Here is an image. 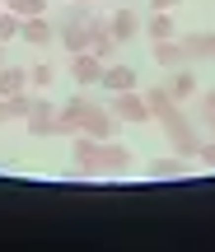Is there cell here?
<instances>
[{
    "label": "cell",
    "mask_w": 215,
    "mask_h": 252,
    "mask_svg": "<svg viewBox=\"0 0 215 252\" xmlns=\"http://www.w3.org/2000/svg\"><path fill=\"white\" fill-rule=\"evenodd\" d=\"M145 33H150V42H169V37H178V19H173V9H154L150 24H145Z\"/></svg>",
    "instance_id": "cell-10"
},
{
    "label": "cell",
    "mask_w": 215,
    "mask_h": 252,
    "mask_svg": "<svg viewBox=\"0 0 215 252\" xmlns=\"http://www.w3.org/2000/svg\"><path fill=\"white\" fill-rule=\"evenodd\" d=\"M150 178H182V159H159V163H150Z\"/></svg>",
    "instance_id": "cell-17"
},
{
    "label": "cell",
    "mask_w": 215,
    "mask_h": 252,
    "mask_svg": "<svg viewBox=\"0 0 215 252\" xmlns=\"http://www.w3.org/2000/svg\"><path fill=\"white\" fill-rule=\"evenodd\" d=\"M108 33L117 37V47L136 42V37H141V14H136V9H112V14H108Z\"/></svg>",
    "instance_id": "cell-4"
},
{
    "label": "cell",
    "mask_w": 215,
    "mask_h": 252,
    "mask_svg": "<svg viewBox=\"0 0 215 252\" xmlns=\"http://www.w3.org/2000/svg\"><path fill=\"white\" fill-rule=\"evenodd\" d=\"M19 42H28V47H52V42H56V28L47 24V14L24 19V28H19Z\"/></svg>",
    "instance_id": "cell-6"
},
{
    "label": "cell",
    "mask_w": 215,
    "mask_h": 252,
    "mask_svg": "<svg viewBox=\"0 0 215 252\" xmlns=\"http://www.w3.org/2000/svg\"><path fill=\"white\" fill-rule=\"evenodd\" d=\"M99 84H103L108 94H126V89L141 84V75H136L131 65H117V61H112V65H103V80H99Z\"/></svg>",
    "instance_id": "cell-7"
},
{
    "label": "cell",
    "mask_w": 215,
    "mask_h": 252,
    "mask_svg": "<svg viewBox=\"0 0 215 252\" xmlns=\"http://www.w3.org/2000/svg\"><path fill=\"white\" fill-rule=\"evenodd\" d=\"M0 122H9V108H5V98H0Z\"/></svg>",
    "instance_id": "cell-22"
},
{
    "label": "cell",
    "mask_w": 215,
    "mask_h": 252,
    "mask_svg": "<svg viewBox=\"0 0 215 252\" xmlns=\"http://www.w3.org/2000/svg\"><path fill=\"white\" fill-rule=\"evenodd\" d=\"M19 28H24V19L9 14V9H0V42H19Z\"/></svg>",
    "instance_id": "cell-15"
},
{
    "label": "cell",
    "mask_w": 215,
    "mask_h": 252,
    "mask_svg": "<svg viewBox=\"0 0 215 252\" xmlns=\"http://www.w3.org/2000/svg\"><path fill=\"white\" fill-rule=\"evenodd\" d=\"M197 159L206 163V168H215V140H201V150H197Z\"/></svg>",
    "instance_id": "cell-19"
},
{
    "label": "cell",
    "mask_w": 215,
    "mask_h": 252,
    "mask_svg": "<svg viewBox=\"0 0 215 252\" xmlns=\"http://www.w3.org/2000/svg\"><path fill=\"white\" fill-rule=\"evenodd\" d=\"M0 65H5V42H0Z\"/></svg>",
    "instance_id": "cell-24"
},
{
    "label": "cell",
    "mask_w": 215,
    "mask_h": 252,
    "mask_svg": "<svg viewBox=\"0 0 215 252\" xmlns=\"http://www.w3.org/2000/svg\"><path fill=\"white\" fill-rule=\"evenodd\" d=\"M52 80H56V70H52V65H47V61H37L33 70H28V84H33V89H47V84H52Z\"/></svg>",
    "instance_id": "cell-18"
},
{
    "label": "cell",
    "mask_w": 215,
    "mask_h": 252,
    "mask_svg": "<svg viewBox=\"0 0 215 252\" xmlns=\"http://www.w3.org/2000/svg\"><path fill=\"white\" fill-rule=\"evenodd\" d=\"M182 47H187V61L192 56H215V33H192L182 37Z\"/></svg>",
    "instance_id": "cell-13"
},
{
    "label": "cell",
    "mask_w": 215,
    "mask_h": 252,
    "mask_svg": "<svg viewBox=\"0 0 215 252\" xmlns=\"http://www.w3.org/2000/svg\"><path fill=\"white\" fill-rule=\"evenodd\" d=\"M164 89L173 94V103H187V98H197V75H192L187 65H173V75H169Z\"/></svg>",
    "instance_id": "cell-9"
},
{
    "label": "cell",
    "mask_w": 215,
    "mask_h": 252,
    "mask_svg": "<svg viewBox=\"0 0 215 252\" xmlns=\"http://www.w3.org/2000/svg\"><path fill=\"white\" fill-rule=\"evenodd\" d=\"M0 9H5V0H0Z\"/></svg>",
    "instance_id": "cell-26"
},
{
    "label": "cell",
    "mask_w": 215,
    "mask_h": 252,
    "mask_svg": "<svg viewBox=\"0 0 215 252\" xmlns=\"http://www.w3.org/2000/svg\"><path fill=\"white\" fill-rule=\"evenodd\" d=\"M206 112H215V89H211V94H206Z\"/></svg>",
    "instance_id": "cell-21"
},
{
    "label": "cell",
    "mask_w": 215,
    "mask_h": 252,
    "mask_svg": "<svg viewBox=\"0 0 215 252\" xmlns=\"http://www.w3.org/2000/svg\"><path fill=\"white\" fill-rule=\"evenodd\" d=\"M75 5H99V0H75Z\"/></svg>",
    "instance_id": "cell-23"
},
{
    "label": "cell",
    "mask_w": 215,
    "mask_h": 252,
    "mask_svg": "<svg viewBox=\"0 0 215 252\" xmlns=\"http://www.w3.org/2000/svg\"><path fill=\"white\" fill-rule=\"evenodd\" d=\"M206 122H211V126H215V112H206Z\"/></svg>",
    "instance_id": "cell-25"
},
{
    "label": "cell",
    "mask_w": 215,
    "mask_h": 252,
    "mask_svg": "<svg viewBox=\"0 0 215 252\" xmlns=\"http://www.w3.org/2000/svg\"><path fill=\"white\" fill-rule=\"evenodd\" d=\"M28 131H33V140H47V135H56V108L47 98H33V112H28Z\"/></svg>",
    "instance_id": "cell-5"
},
{
    "label": "cell",
    "mask_w": 215,
    "mask_h": 252,
    "mask_svg": "<svg viewBox=\"0 0 215 252\" xmlns=\"http://www.w3.org/2000/svg\"><path fill=\"white\" fill-rule=\"evenodd\" d=\"M108 112H112L117 122H154V117H150V103H145V94H136V89L108 94Z\"/></svg>",
    "instance_id": "cell-3"
},
{
    "label": "cell",
    "mask_w": 215,
    "mask_h": 252,
    "mask_svg": "<svg viewBox=\"0 0 215 252\" xmlns=\"http://www.w3.org/2000/svg\"><path fill=\"white\" fill-rule=\"evenodd\" d=\"M117 122L103 103H89V98H75L66 108H56V135H89V140H112L117 135Z\"/></svg>",
    "instance_id": "cell-1"
},
{
    "label": "cell",
    "mask_w": 215,
    "mask_h": 252,
    "mask_svg": "<svg viewBox=\"0 0 215 252\" xmlns=\"http://www.w3.org/2000/svg\"><path fill=\"white\" fill-rule=\"evenodd\" d=\"M71 75H75V84H99L103 80V61L94 52H75L71 56Z\"/></svg>",
    "instance_id": "cell-8"
},
{
    "label": "cell",
    "mask_w": 215,
    "mask_h": 252,
    "mask_svg": "<svg viewBox=\"0 0 215 252\" xmlns=\"http://www.w3.org/2000/svg\"><path fill=\"white\" fill-rule=\"evenodd\" d=\"M5 9L19 19H37V14H47V0H5Z\"/></svg>",
    "instance_id": "cell-14"
},
{
    "label": "cell",
    "mask_w": 215,
    "mask_h": 252,
    "mask_svg": "<svg viewBox=\"0 0 215 252\" xmlns=\"http://www.w3.org/2000/svg\"><path fill=\"white\" fill-rule=\"evenodd\" d=\"M154 61H159V65H169V70H173V65H182V61H187V47H182V37L154 42Z\"/></svg>",
    "instance_id": "cell-12"
},
{
    "label": "cell",
    "mask_w": 215,
    "mask_h": 252,
    "mask_svg": "<svg viewBox=\"0 0 215 252\" xmlns=\"http://www.w3.org/2000/svg\"><path fill=\"white\" fill-rule=\"evenodd\" d=\"M182 5V0H150V14H154V9H178Z\"/></svg>",
    "instance_id": "cell-20"
},
{
    "label": "cell",
    "mask_w": 215,
    "mask_h": 252,
    "mask_svg": "<svg viewBox=\"0 0 215 252\" xmlns=\"http://www.w3.org/2000/svg\"><path fill=\"white\" fill-rule=\"evenodd\" d=\"M5 108H9V122H28L33 98H28V94H14V98H5Z\"/></svg>",
    "instance_id": "cell-16"
},
{
    "label": "cell",
    "mask_w": 215,
    "mask_h": 252,
    "mask_svg": "<svg viewBox=\"0 0 215 252\" xmlns=\"http://www.w3.org/2000/svg\"><path fill=\"white\" fill-rule=\"evenodd\" d=\"M28 89V70L19 65H0V98H14V94Z\"/></svg>",
    "instance_id": "cell-11"
},
{
    "label": "cell",
    "mask_w": 215,
    "mask_h": 252,
    "mask_svg": "<svg viewBox=\"0 0 215 252\" xmlns=\"http://www.w3.org/2000/svg\"><path fill=\"white\" fill-rule=\"evenodd\" d=\"M71 154H75V168H80V173H126L131 159H136L126 145H117V140H89V135H75Z\"/></svg>",
    "instance_id": "cell-2"
}]
</instances>
